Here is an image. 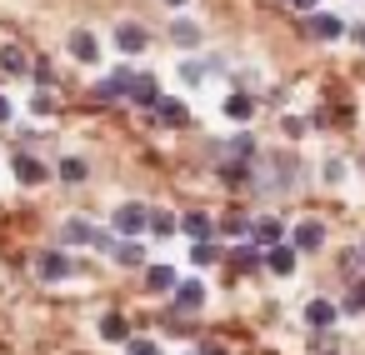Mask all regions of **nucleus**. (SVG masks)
Here are the masks:
<instances>
[{
	"label": "nucleus",
	"instance_id": "nucleus-26",
	"mask_svg": "<svg viewBox=\"0 0 365 355\" xmlns=\"http://www.w3.org/2000/svg\"><path fill=\"white\" fill-rule=\"evenodd\" d=\"M260 260H265V255H260L255 245H240V250H230V265H235V270H255Z\"/></svg>",
	"mask_w": 365,
	"mask_h": 355
},
{
	"label": "nucleus",
	"instance_id": "nucleus-16",
	"mask_svg": "<svg viewBox=\"0 0 365 355\" xmlns=\"http://www.w3.org/2000/svg\"><path fill=\"white\" fill-rule=\"evenodd\" d=\"M175 270L170 265H145V290H155V295H165V290H175Z\"/></svg>",
	"mask_w": 365,
	"mask_h": 355
},
{
	"label": "nucleus",
	"instance_id": "nucleus-34",
	"mask_svg": "<svg viewBox=\"0 0 365 355\" xmlns=\"http://www.w3.org/2000/svg\"><path fill=\"white\" fill-rule=\"evenodd\" d=\"M11 110H16V106H11V96H0V125L11 120Z\"/></svg>",
	"mask_w": 365,
	"mask_h": 355
},
{
	"label": "nucleus",
	"instance_id": "nucleus-38",
	"mask_svg": "<svg viewBox=\"0 0 365 355\" xmlns=\"http://www.w3.org/2000/svg\"><path fill=\"white\" fill-rule=\"evenodd\" d=\"M360 46H365V26H360Z\"/></svg>",
	"mask_w": 365,
	"mask_h": 355
},
{
	"label": "nucleus",
	"instance_id": "nucleus-23",
	"mask_svg": "<svg viewBox=\"0 0 365 355\" xmlns=\"http://www.w3.org/2000/svg\"><path fill=\"white\" fill-rule=\"evenodd\" d=\"M145 230H150V235H175L180 220H175L170 210H150V225H145Z\"/></svg>",
	"mask_w": 365,
	"mask_h": 355
},
{
	"label": "nucleus",
	"instance_id": "nucleus-1",
	"mask_svg": "<svg viewBox=\"0 0 365 355\" xmlns=\"http://www.w3.org/2000/svg\"><path fill=\"white\" fill-rule=\"evenodd\" d=\"M145 225H150V205H140V200H125V205H115V215H110V230H115L120 240H135Z\"/></svg>",
	"mask_w": 365,
	"mask_h": 355
},
{
	"label": "nucleus",
	"instance_id": "nucleus-33",
	"mask_svg": "<svg viewBox=\"0 0 365 355\" xmlns=\"http://www.w3.org/2000/svg\"><path fill=\"white\" fill-rule=\"evenodd\" d=\"M280 130H285V135H305V120H295V115H285V120H280Z\"/></svg>",
	"mask_w": 365,
	"mask_h": 355
},
{
	"label": "nucleus",
	"instance_id": "nucleus-18",
	"mask_svg": "<svg viewBox=\"0 0 365 355\" xmlns=\"http://www.w3.org/2000/svg\"><path fill=\"white\" fill-rule=\"evenodd\" d=\"M110 255H115L120 265H145V245H140V240H115Z\"/></svg>",
	"mask_w": 365,
	"mask_h": 355
},
{
	"label": "nucleus",
	"instance_id": "nucleus-2",
	"mask_svg": "<svg viewBox=\"0 0 365 355\" xmlns=\"http://www.w3.org/2000/svg\"><path fill=\"white\" fill-rule=\"evenodd\" d=\"M245 235H250V245H255V250H270V245H280V240H285V225H280L275 215H255Z\"/></svg>",
	"mask_w": 365,
	"mask_h": 355
},
{
	"label": "nucleus",
	"instance_id": "nucleus-31",
	"mask_svg": "<svg viewBox=\"0 0 365 355\" xmlns=\"http://www.w3.org/2000/svg\"><path fill=\"white\" fill-rule=\"evenodd\" d=\"M335 350H340V345H335V335H325V330H320V335H315V355H335Z\"/></svg>",
	"mask_w": 365,
	"mask_h": 355
},
{
	"label": "nucleus",
	"instance_id": "nucleus-22",
	"mask_svg": "<svg viewBox=\"0 0 365 355\" xmlns=\"http://www.w3.org/2000/svg\"><path fill=\"white\" fill-rule=\"evenodd\" d=\"M0 66H6L11 76H26V71H31V61H26L21 46H6V51H0Z\"/></svg>",
	"mask_w": 365,
	"mask_h": 355
},
{
	"label": "nucleus",
	"instance_id": "nucleus-3",
	"mask_svg": "<svg viewBox=\"0 0 365 355\" xmlns=\"http://www.w3.org/2000/svg\"><path fill=\"white\" fill-rule=\"evenodd\" d=\"M200 305H205V285H200V280H175V290H170V310L195 315Z\"/></svg>",
	"mask_w": 365,
	"mask_h": 355
},
{
	"label": "nucleus",
	"instance_id": "nucleus-7",
	"mask_svg": "<svg viewBox=\"0 0 365 355\" xmlns=\"http://www.w3.org/2000/svg\"><path fill=\"white\" fill-rule=\"evenodd\" d=\"M145 41H150V36H145V26H135V21H120V26H115V46H120L125 56H140V51H145Z\"/></svg>",
	"mask_w": 365,
	"mask_h": 355
},
{
	"label": "nucleus",
	"instance_id": "nucleus-37",
	"mask_svg": "<svg viewBox=\"0 0 365 355\" xmlns=\"http://www.w3.org/2000/svg\"><path fill=\"white\" fill-rule=\"evenodd\" d=\"M165 6H185V0H165Z\"/></svg>",
	"mask_w": 365,
	"mask_h": 355
},
{
	"label": "nucleus",
	"instance_id": "nucleus-15",
	"mask_svg": "<svg viewBox=\"0 0 365 355\" xmlns=\"http://www.w3.org/2000/svg\"><path fill=\"white\" fill-rule=\"evenodd\" d=\"M180 230H185L190 240H210V230H215V220H210L205 210H185V215H180Z\"/></svg>",
	"mask_w": 365,
	"mask_h": 355
},
{
	"label": "nucleus",
	"instance_id": "nucleus-10",
	"mask_svg": "<svg viewBox=\"0 0 365 355\" xmlns=\"http://www.w3.org/2000/svg\"><path fill=\"white\" fill-rule=\"evenodd\" d=\"M130 106H140V110H150L155 101H160V86H155V76H135L130 81V96H125Z\"/></svg>",
	"mask_w": 365,
	"mask_h": 355
},
{
	"label": "nucleus",
	"instance_id": "nucleus-39",
	"mask_svg": "<svg viewBox=\"0 0 365 355\" xmlns=\"http://www.w3.org/2000/svg\"><path fill=\"white\" fill-rule=\"evenodd\" d=\"M360 260H365V245H360Z\"/></svg>",
	"mask_w": 365,
	"mask_h": 355
},
{
	"label": "nucleus",
	"instance_id": "nucleus-29",
	"mask_svg": "<svg viewBox=\"0 0 365 355\" xmlns=\"http://www.w3.org/2000/svg\"><path fill=\"white\" fill-rule=\"evenodd\" d=\"M180 81L200 86V81H205V66H200V61H185V66H180Z\"/></svg>",
	"mask_w": 365,
	"mask_h": 355
},
{
	"label": "nucleus",
	"instance_id": "nucleus-36",
	"mask_svg": "<svg viewBox=\"0 0 365 355\" xmlns=\"http://www.w3.org/2000/svg\"><path fill=\"white\" fill-rule=\"evenodd\" d=\"M200 355H225V345H200Z\"/></svg>",
	"mask_w": 365,
	"mask_h": 355
},
{
	"label": "nucleus",
	"instance_id": "nucleus-11",
	"mask_svg": "<svg viewBox=\"0 0 365 355\" xmlns=\"http://www.w3.org/2000/svg\"><path fill=\"white\" fill-rule=\"evenodd\" d=\"M11 170H16V180H21V185H41V180H51V170H46L36 155H16V160H11Z\"/></svg>",
	"mask_w": 365,
	"mask_h": 355
},
{
	"label": "nucleus",
	"instance_id": "nucleus-5",
	"mask_svg": "<svg viewBox=\"0 0 365 355\" xmlns=\"http://www.w3.org/2000/svg\"><path fill=\"white\" fill-rule=\"evenodd\" d=\"M305 36H310V41H340V36H345V21H340V16H320V11H310Z\"/></svg>",
	"mask_w": 365,
	"mask_h": 355
},
{
	"label": "nucleus",
	"instance_id": "nucleus-17",
	"mask_svg": "<svg viewBox=\"0 0 365 355\" xmlns=\"http://www.w3.org/2000/svg\"><path fill=\"white\" fill-rule=\"evenodd\" d=\"M91 235H96L91 220H66L61 225V245H91Z\"/></svg>",
	"mask_w": 365,
	"mask_h": 355
},
{
	"label": "nucleus",
	"instance_id": "nucleus-9",
	"mask_svg": "<svg viewBox=\"0 0 365 355\" xmlns=\"http://www.w3.org/2000/svg\"><path fill=\"white\" fill-rule=\"evenodd\" d=\"M130 81H135L130 71H115V76H106V81L96 86V101H125V96H130Z\"/></svg>",
	"mask_w": 365,
	"mask_h": 355
},
{
	"label": "nucleus",
	"instance_id": "nucleus-13",
	"mask_svg": "<svg viewBox=\"0 0 365 355\" xmlns=\"http://www.w3.org/2000/svg\"><path fill=\"white\" fill-rule=\"evenodd\" d=\"M265 265H270V275H295V245H270L265 250Z\"/></svg>",
	"mask_w": 365,
	"mask_h": 355
},
{
	"label": "nucleus",
	"instance_id": "nucleus-20",
	"mask_svg": "<svg viewBox=\"0 0 365 355\" xmlns=\"http://www.w3.org/2000/svg\"><path fill=\"white\" fill-rule=\"evenodd\" d=\"M101 335H106V340H130V320H125L120 310H110V315L101 320Z\"/></svg>",
	"mask_w": 365,
	"mask_h": 355
},
{
	"label": "nucleus",
	"instance_id": "nucleus-4",
	"mask_svg": "<svg viewBox=\"0 0 365 355\" xmlns=\"http://www.w3.org/2000/svg\"><path fill=\"white\" fill-rule=\"evenodd\" d=\"M71 270H76V265H71V255H66L61 245H56V250H41V255H36V275H41V280H66Z\"/></svg>",
	"mask_w": 365,
	"mask_h": 355
},
{
	"label": "nucleus",
	"instance_id": "nucleus-19",
	"mask_svg": "<svg viewBox=\"0 0 365 355\" xmlns=\"http://www.w3.org/2000/svg\"><path fill=\"white\" fill-rule=\"evenodd\" d=\"M225 115H230V120H250V115H255V101H250L245 91H235V96H225Z\"/></svg>",
	"mask_w": 365,
	"mask_h": 355
},
{
	"label": "nucleus",
	"instance_id": "nucleus-6",
	"mask_svg": "<svg viewBox=\"0 0 365 355\" xmlns=\"http://www.w3.org/2000/svg\"><path fill=\"white\" fill-rule=\"evenodd\" d=\"M335 320H340V305H335V300H325V295H320V300H310V305H305V325H310V330H330Z\"/></svg>",
	"mask_w": 365,
	"mask_h": 355
},
{
	"label": "nucleus",
	"instance_id": "nucleus-14",
	"mask_svg": "<svg viewBox=\"0 0 365 355\" xmlns=\"http://www.w3.org/2000/svg\"><path fill=\"white\" fill-rule=\"evenodd\" d=\"M71 56H76V61H91V66H96V61H101V41H96L91 31H71Z\"/></svg>",
	"mask_w": 365,
	"mask_h": 355
},
{
	"label": "nucleus",
	"instance_id": "nucleus-25",
	"mask_svg": "<svg viewBox=\"0 0 365 355\" xmlns=\"http://www.w3.org/2000/svg\"><path fill=\"white\" fill-rule=\"evenodd\" d=\"M190 260H195V265H215V260H220V245H215V240H195V245H190Z\"/></svg>",
	"mask_w": 365,
	"mask_h": 355
},
{
	"label": "nucleus",
	"instance_id": "nucleus-32",
	"mask_svg": "<svg viewBox=\"0 0 365 355\" xmlns=\"http://www.w3.org/2000/svg\"><path fill=\"white\" fill-rule=\"evenodd\" d=\"M345 310H365V280H355V290H350V300H345Z\"/></svg>",
	"mask_w": 365,
	"mask_h": 355
},
{
	"label": "nucleus",
	"instance_id": "nucleus-12",
	"mask_svg": "<svg viewBox=\"0 0 365 355\" xmlns=\"http://www.w3.org/2000/svg\"><path fill=\"white\" fill-rule=\"evenodd\" d=\"M290 245H295V250H320V245H325V225H320V220H300L295 235H290Z\"/></svg>",
	"mask_w": 365,
	"mask_h": 355
},
{
	"label": "nucleus",
	"instance_id": "nucleus-30",
	"mask_svg": "<svg viewBox=\"0 0 365 355\" xmlns=\"http://www.w3.org/2000/svg\"><path fill=\"white\" fill-rule=\"evenodd\" d=\"M31 110H36V115H51V110H56V101H51V91H36V101H31Z\"/></svg>",
	"mask_w": 365,
	"mask_h": 355
},
{
	"label": "nucleus",
	"instance_id": "nucleus-28",
	"mask_svg": "<svg viewBox=\"0 0 365 355\" xmlns=\"http://www.w3.org/2000/svg\"><path fill=\"white\" fill-rule=\"evenodd\" d=\"M220 225H225V235H245V230H250V220H245L240 210H230V215H225Z\"/></svg>",
	"mask_w": 365,
	"mask_h": 355
},
{
	"label": "nucleus",
	"instance_id": "nucleus-24",
	"mask_svg": "<svg viewBox=\"0 0 365 355\" xmlns=\"http://www.w3.org/2000/svg\"><path fill=\"white\" fill-rule=\"evenodd\" d=\"M61 180H66V185H81V180H86V160H81V155H66V160H61Z\"/></svg>",
	"mask_w": 365,
	"mask_h": 355
},
{
	"label": "nucleus",
	"instance_id": "nucleus-27",
	"mask_svg": "<svg viewBox=\"0 0 365 355\" xmlns=\"http://www.w3.org/2000/svg\"><path fill=\"white\" fill-rule=\"evenodd\" d=\"M125 355H160V345L145 340V335H130V340H125Z\"/></svg>",
	"mask_w": 365,
	"mask_h": 355
},
{
	"label": "nucleus",
	"instance_id": "nucleus-21",
	"mask_svg": "<svg viewBox=\"0 0 365 355\" xmlns=\"http://www.w3.org/2000/svg\"><path fill=\"white\" fill-rule=\"evenodd\" d=\"M170 41L190 51V46H200V26H195V21H175V26H170Z\"/></svg>",
	"mask_w": 365,
	"mask_h": 355
},
{
	"label": "nucleus",
	"instance_id": "nucleus-35",
	"mask_svg": "<svg viewBox=\"0 0 365 355\" xmlns=\"http://www.w3.org/2000/svg\"><path fill=\"white\" fill-rule=\"evenodd\" d=\"M290 6H295V11H305V16H310V11H315V6H320V0H290Z\"/></svg>",
	"mask_w": 365,
	"mask_h": 355
},
{
	"label": "nucleus",
	"instance_id": "nucleus-8",
	"mask_svg": "<svg viewBox=\"0 0 365 355\" xmlns=\"http://www.w3.org/2000/svg\"><path fill=\"white\" fill-rule=\"evenodd\" d=\"M150 110H155V120H160V125H170V130H180V125H190V110H185L180 101H170V96H160V101H155Z\"/></svg>",
	"mask_w": 365,
	"mask_h": 355
}]
</instances>
